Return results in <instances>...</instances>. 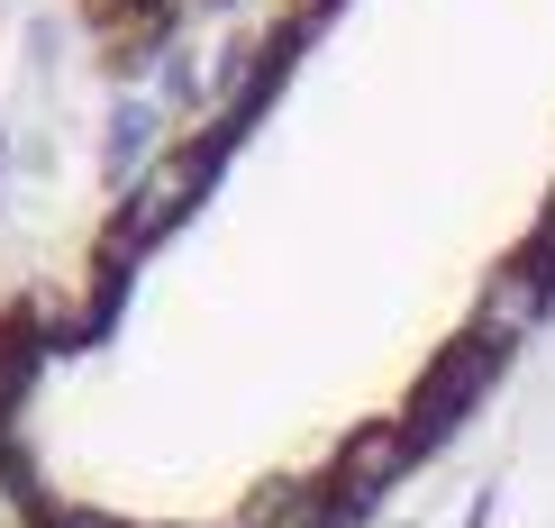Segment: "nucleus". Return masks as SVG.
Segmentation results:
<instances>
[{
  "label": "nucleus",
  "mask_w": 555,
  "mask_h": 528,
  "mask_svg": "<svg viewBox=\"0 0 555 528\" xmlns=\"http://www.w3.org/2000/svg\"><path fill=\"white\" fill-rule=\"evenodd\" d=\"M228 10H256V0H82V28H91V46H101L109 64H137V55H155V46L228 18Z\"/></svg>",
  "instance_id": "nucleus-2"
},
{
  "label": "nucleus",
  "mask_w": 555,
  "mask_h": 528,
  "mask_svg": "<svg viewBox=\"0 0 555 528\" xmlns=\"http://www.w3.org/2000/svg\"><path fill=\"white\" fill-rule=\"evenodd\" d=\"M555 310V0H256L0 301V528H364Z\"/></svg>",
  "instance_id": "nucleus-1"
}]
</instances>
